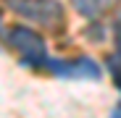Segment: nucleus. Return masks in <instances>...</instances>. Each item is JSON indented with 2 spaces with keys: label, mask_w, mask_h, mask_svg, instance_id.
<instances>
[{
  "label": "nucleus",
  "mask_w": 121,
  "mask_h": 118,
  "mask_svg": "<svg viewBox=\"0 0 121 118\" xmlns=\"http://www.w3.org/2000/svg\"><path fill=\"white\" fill-rule=\"evenodd\" d=\"M45 71H50L58 79H100L103 71L92 58H69V61H60V58H50Z\"/></svg>",
  "instance_id": "nucleus-3"
},
{
  "label": "nucleus",
  "mask_w": 121,
  "mask_h": 118,
  "mask_svg": "<svg viewBox=\"0 0 121 118\" xmlns=\"http://www.w3.org/2000/svg\"><path fill=\"white\" fill-rule=\"evenodd\" d=\"M3 5L48 32H60L66 26V11L58 0H3Z\"/></svg>",
  "instance_id": "nucleus-1"
},
{
  "label": "nucleus",
  "mask_w": 121,
  "mask_h": 118,
  "mask_svg": "<svg viewBox=\"0 0 121 118\" xmlns=\"http://www.w3.org/2000/svg\"><path fill=\"white\" fill-rule=\"evenodd\" d=\"M113 34H116V50H113V53L121 55V16H118V21H116V32H113Z\"/></svg>",
  "instance_id": "nucleus-5"
},
{
  "label": "nucleus",
  "mask_w": 121,
  "mask_h": 118,
  "mask_svg": "<svg viewBox=\"0 0 121 118\" xmlns=\"http://www.w3.org/2000/svg\"><path fill=\"white\" fill-rule=\"evenodd\" d=\"M5 42H8L11 50L18 53L21 66L45 71L50 55H48V45H45L42 34H37L34 29H26V26H11L8 34H5Z\"/></svg>",
  "instance_id": "nucleus-2"
},
{
  "label": "nucleus",
  "mask_w": 121,
  "mask_h": 118,
  "mask_svg": "<svg viewBox=\"0 0 121 118\" xmlns=\"http://www.w3.org/2000/svg\"><path fill=\"white\" fill-rule=\"evenodd\" d=\"M69 3L76 8L79 16H84V18H97V16L108 13L118 0H69Z\"/></svg>",
  "instance_id": "nucleus-4"
},
{
  "label": "nucleus",
  "mask_w": 121,
  "mask_h": 118,
  "mask_svg": "<svg viewBox=\"0 0 121 118\" xmlns=\"http://www.w3.org/2000/svg\"><path fill=\"white\" fill-rule=\"evenodd\" d=\"M0 26H3V21H0ZM0 34H3V29H0Z\"/></svg>",
  "instance_id": "nucleus-6"
}]
</instances>
